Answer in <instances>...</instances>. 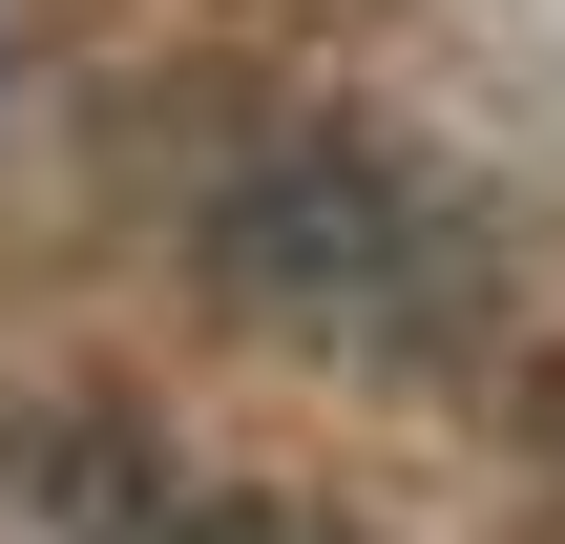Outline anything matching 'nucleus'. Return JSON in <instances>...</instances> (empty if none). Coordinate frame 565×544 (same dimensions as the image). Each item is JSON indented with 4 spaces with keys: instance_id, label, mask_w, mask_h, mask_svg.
Segmentation results:
<instances>
[{
    "instance_id": "nucleus-1",
    "label": "nucleus",
    "mask_w": 565,
    "mask_h": 544,
    "mask_svg": "<svg viewBox=\"0 0 565 544\" xmlns=\"http://www.w3.org/2000/svg\"><path fill=\"white\" fill-rule=\"evenodd\" d=\"M210 294L252 335H315V356H377V377H461L503 335V252L482 210L377 147V126H273L231 189H210Z\"/></svg>"
}]
</instances>
